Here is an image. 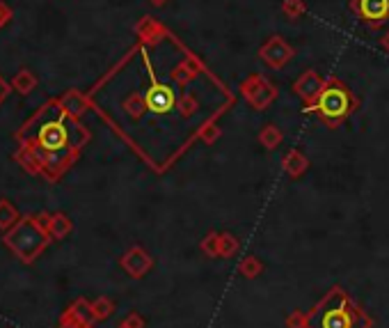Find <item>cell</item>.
Wrapping results in <instances>:
<instances>
[{"mask_svg":"<svg viewBox=\"0 0 389 328\" xmlns=\"http://www.w3.org/2000/svg\"><path fill=\"white\" fill-rule=\"evenodd\" d=\"M21 220V216H19V211H17V207H14V204L10 202V200H0V230L3 232H10L14 225H17Z\"/></svg>","mask_w":389,"mask_h":328,"instance_id":"obj_17","label":"cell"},{"mask_svg":"<svg viewBox=\"0 0 389 328\" xmlns=\"http://www.w3.org/2000/svg\"><path fill=\"white\" fill-rule=\"evenodd\" d=\"M60 328H87V326H85V324H80V322H78V324H74V322H71V324H62Z\"/></svg>","mask_w":389,"mask_h":328,"instance_id":"obj_26","label":"cell"},{"mask_svg":"<svg viewBox=\"0 0 389 328\" xmlns=\"http://www.w3.org/2000/svg\"><path fill=\"white\" fill-rule=\"evenodd\" d=\"M14 19V12H12V7L5 3V0H0V30H3L10 21Z\"/></svg>","mask_w":389,"mask_h":328,"instance_id":"obj_22","label":"cell"},{"mask_svg":"<svg viewBox=\"0 0 389 328\" xmlns=\"http://www.w3.org/2000/svg\"><path fill=\"white\" fill-rule=\"evenodd\" d=\"M92 312H94V317H108V312H110V303L108 301H96L94 305H92Z\"/></svg>","mask_w":389,"mask_h":328,"instance_id":"obj_23","label":"cell"},{"mask_svg":"<svg viewBox=\"0 0 389 328\" xmlns=\"http://www.w3.org/2000/svg\"><path fill=\"white\" fill-rule=\"evenodd\" d=\"M135 35L140 37L142 47H158L167 37V30L163 24H158L154 17H142L135 24Z\"/></svg>","mask_w":389,"mask_h":328,"instance_id":"obj_11","label":"cell"},{"mask_svg":"<svg viewBox=\"0 0 389 328\" xmlns=\"http://www.w3.org/2000/svg\"><path fill=\"white\" fill-rule=\"evenodd\" d=\"M35 88H37V76L30 69H19L17 76L12 79V90H14V92L23 95V97L33 92Z\"/></svg>","mask_w":389,"mask_h":328,"instance_id":"obj_16","label":"cell"},{"mask_svg":"<svg viewBox=\"0 0 389 328\" xmlns=\"http://www.w3.org/2000/svg\"><path fill=\"white\" fill-rule=\"evenodd\" d=\"M10 92H12V85L3 79V76H0V106L5 104V99L10 97Z\"/></svg>","mask_w":389,"mask_h":328,"instance_id":"obj_24","label":"cell"},{"mask_svg":"<svg viewBox=\"0 0 389 328\" xmlns=\"http://www.w3.org/2000/svg\"><path fill=\"white\" fill-rule=\"evenodd\" d=\"M74 230V223L71 218L67 216V213H51V223H49V234L51 239H67L69 234H71Z\"/></svg>","mask_w":389,"mask_h":328,"instance_id":"obj_15","label":"cell"},{"mask_svg":"<svg viewBox=\"0 0 389 328\" xmlns=\"http://www.w3.org/2000/svg\"><path fill=\"white\" fill-rule=\"evenodd\" d=\"M259 140H261L266 149H275L282 142V131L275 124H266L261 129V133H259Z\"/></svg>","mask_w":389,"mask_h":328,"instance_id":"obj_21","label":"cell"},{"mask_svg":"<svg viewBox=\"0 0 389 328\" xmlns=\"http://www.w3.org/2000/svg\"><path fill=\"white\" fill-rule=\"evenodd\" d=\"M380 49H383V51H387L389 53V28L385 30V33H383V37H380Z\"/></svg>","mask_w":389,"mask_h":328,"instance_id":"obj_25","label":"cell"},{"mask_svg":"<svg viewBox=\"0 0 389 328\" xmlns=\"http://www.w3.org/2000/svg\"><path fill=\"white\" fill-rule=\"evenodd\" d=\"M149 3L154 5V7H163L165 3H170V0H149Z\"/></svg>","mask_w":389,"mask_h":328,"instance_id":"obj_27","label":"cell"},{"mask_svg":"<svg viewBox=\"0 0 389 328\" xmlns=\"http://www.w3.org/2000/svg\"><path fill=\"white\" fill-rule=\"evenodd\" d=\"M177 110H179V115L183 120H188L200 110V101H197V97L193 92H181L179 101H177Z\"/></svg>","mask_w":389,"mask_h":328,"instance_id":"obj_20","label":"cell"},{"mask_svg":"<svg viewBox=\"0 0 389 328\" xmlns=\"http://www.w3.org/2000/svg\"><path fill=\"white\" fill-rule=\"evenodd\" d=\"M325 88V79L316 69H304L293 83V92L300 97V101L304 104V113H309L314 108V104L318 101L320 92Z\"/></svg>","mask_w":389,"mask_h":328,"instance_id":"obj_9","label":"cell"},{"mask_svg":"<svg viewBox=\"0 0 389 328\" xmlns=\"http://www.w3.org/2000/svg\"><path fill=\"white\" fill-rule=\"evenodd\" d=\"M348 7L369 30H380L389 24V0H348Z\"/></svg>","mask_w":389,"mask_h":328,"instance_id":"obj_7","label":"cell"},{"mask_svg":"<svg viewBox=\"0 0 389 328\" xmlns=\"http://www.w3.org/2000/svg\"><path fill=\"white\" fill-rule=\"evenodd\" d=\"M200 72H202L200 65H197L193 58H186V60H181L177 67H172L170 79L179 90H186V85H190L193 81L200 79Z\"/></svg>","mask_w":389,"mask_h":328,"instance_id":"obj_12","label":"cell"},{"mask_svg":"<svg viewBox=\"0 0 389 328\" xmlns=\"http://www.w3.org/2000/svg\"><path fill=\"white\" fill-rule=\"evenodd\" d=\"M53 113V99L46 101L40 110L30 117L17 131L19 147H23L35 158L37 170L49 181H58L78 158L80 149L85 147L89 138H74V136H85L87 131L80 126L76 117H69L67 113L55 104V115Z\"/></svg>","mask_w":389,"mask_h":328,"instance_id":"obj_1","label":"cell"},{"mask_svg":"<svg viewBox=\"0 0 389 328\" xmlns=\"http://www.w3.org/2000/svg\"><path fill=\"white\" fill-rule=\"evenodd\" d=\"M259 58L263 60L266 67L277 72V69H284V67L295 58V49L282 35H270L268 40L259 47Z\"/></svg>","mask_w":389,"mask_h":328,"instance_id":"obj_8","label":"cell"},{"mask_svg":"<svg viewBox=\"0 0 389 328\" xmlns=\"http://www.w3.org/2000/svg\"><path fill=\"white\" fill-rule=\"evenodd\" d=\"M279 12L284 14L286 21L295 24V21H300L304 14H307V3H304V0H282Z\"/></svg>","mask_w":389,"mask_h":328,"instance_id":"obj_18","label":"cell"},{"mask_svg":"<svg viewBox=\"0 0 389 328\" xmlns=\"http://www.w3.org/2000/svg\"><path fill=\"white\" fill-rule=\"evenodd\" d=\"M49 232L37 223V216H23L10 232H5L3 243L17 255L23 264H33L42 250L49 246Z\"/></svg>","mask_w":389,"mask_h":328,"instance_id":"obj_3","label":"cell"},{"mask_svg":"<svg viewBox=\"0 0 389 328\" xmlns=\"http://www.w3.org/2000/svg\"><path fill=\"white\" fill-rule=\"evenodd\" d=\"M140 56H142L144 69H147V76H149V90L144 92L149 113H154V115H167V113H172L174 108H177V101H179L177 90H174V85H170L167 81H158L154 65H151V60H149V53L142 44H140Z\"/></svg>","mask_w":389,"mask_h":328,"instance_id":"obj_5","label":"cell"},{"mask_svg":"<svg viewBox=\"0 0 389 328\" xmlns=\"http://www.w3.org/2000/svg\"><path fill=\"white\" fill-rule=\"evenodd\" d=\"M121 264H124V269H126L128 273H133V276H140L142 271L149 269L151 259L147 257V253H144V250L133 248V250H128V253L124 255V259H121Z\"/></svg>","mask_w":389,"mask_h":328,"instance_id":"obj_13","label":"cell"},{"mask_svg":"<svg viewBox=\"0 0 389 328\" xmlns=\"http://www.w3.org/2000/svg\"><path fill=\"white\" fill-rule=\"evenodd\" d=\"M92 92H80V90H67V92L62 97H58V104H60V108H62L69 117H76V120H80V115H85V110L92 108Z\"/></svg>","mask_w":389,"mask_h":328,"instance_id":"obj_10","label":"cell"},{"mask_svg":"<svg viewBox=\"0 0 389 328\" xmlns=\"http://www.w3.org/2000/svg\"><path fill=\"white\" fill-rule=\"evenodd\" d=\"M307 158L302 156V151H297V149H293V151H288L286 154V158H284V167H286V172L291 174V177H300V174L307 170Z\"/></svg>","mask_w":389,"mask_h":328,"instance_id":"obj_19","label":"cell"},{"mask_svg":"<svg viewBox=\"0 0 389 328\" xmlns=\"http://www.w3.org/2000/svg\"><path fill=\"white\" fill-rule=\"evenodd\" d=\"M362 312L346 299L341 289L325 296L311 317V328H364Z\"/></svg>","mask_w":389,"mask_h":328,"instance_id":"obj_4","label":"cell"},{"mask_svg":"<svg viewBox=\"0 0 389 328\" xmlns=\"http://www.w3.org/2000/svg\"><path fill=\"white\" fill-rule=\"evenodd\" d=\"M121 108H124V113L128 117H131L133 122L142 120L144 113H149V106H147V99H144V95L140 92H131L128 95L124 101H121Z\"/></svg>","mask_w":389,"mask_h":328,"instance_id":"obj_14","label":"cell"},{"mask_svg":"<svg viewBox=\"0 0 389 328\" xmlns=\"http://www.w3.org/2000/svg\"><path fill=\"white\" fill-rule=\"evenodd\" d=\"M239 90L243 99H245L254 110H266L279 95L277 85H273V83L261 74H250L248 79L241 81Z\"/></svg>","mask_w":389,"mask_h":328,"instance_id":"obj_6","label":"cell"},{"mask_svg":"<svg viewBox=\"0 0 389 328\" xmlns=\"http://www.w3.org/2000/svg\"><path fill=\"white\" fill-rule=\"evenodd\" d=\"M357 108H360V99H357L353 90H350L339 76H327L323 92H320L318 101L314 104V108L309 113H314L325 126L337 129L353 115Z\"/></svg>","mask_w":389,"mask_h":328,"instance_id":"obj_2","label":"cell"}]
</instances>
